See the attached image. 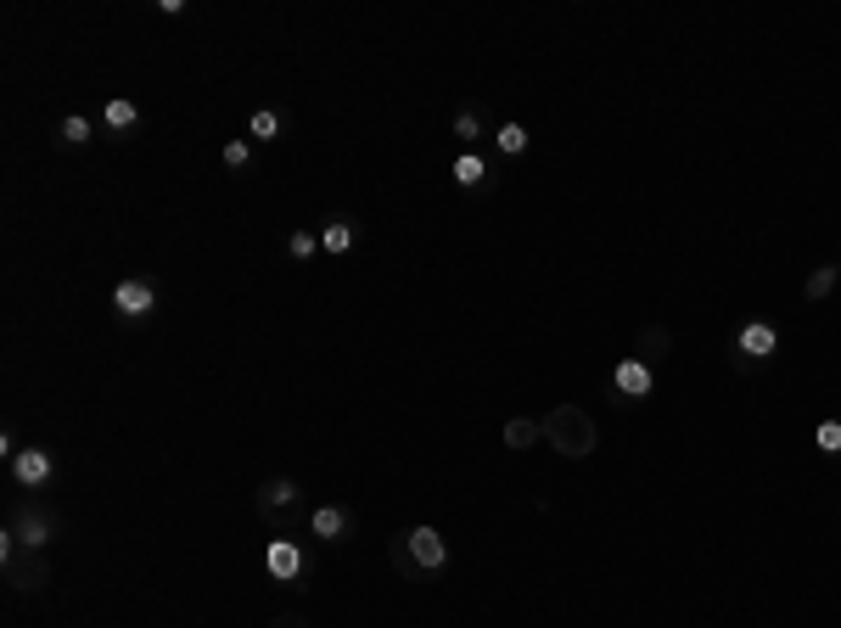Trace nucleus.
<instances>
[{"mask_svg":"<svg viewBox=\"0 0 841 628\" xmlns=\"http://www.w3.org/2000/svg\"><path fill=\"white\" fill-rule=\"evenodd\" d=\"M836 281H841V264H813V275H808V303H825L830 292H836Z\"/></svg>","mask_w":841,"mask_h":628,"instance_id":"2eb2a0df","label":"nucleus"},{"mask_svg":"<svg viewBox=\"0 0 841 628\" xmlns=\"http://www.w3.org/2000/svg\"><path fill=\"white\" fill-rule=\"evenodd\" d=\"M494 146L505 157H522V152H528V124H499L494 129Z\"/></svg>","mask_w":841,"mask_h":628,"instance_id":"6ab92c4d","label":"nucleus"},{"mask_svg":"<svg viewBox=\"0 0 841 628\" xmlns=\"http://www.w3.org/2000/svg\"><path fill=\"white\" fill-rule=\"evenodd\" d=\"M449 174H455V186L460 191H477V186H494V169H488V163H483V157H477V152H460L455 157V169H449Z\"/></svg>","mask_w":841,"mask_h":628,"instance_id":"ddd939ff","label":"nucleus"},{"mask_svg":"<svg viewBox=\"0 0 841 628\" xmlns=\"http://www.w3.org/2000/svg\"><path fill=\"white\" fill-rule=\"evenodd\" d=\"M477 135H483V124H477V113H471V107H466V113H455V141H460V146H471Z\"/></svg>","mask_w":841,"mask_h":628,"instance_id":"4be33fe9","label":"nucleus"},{"mask_svg":"<svg viewBox=\"0 0 841 628\" xmlns=\"http://www.w3.org/2000/svg\"><path fill=\"white\" fill-rule=\"evenodd\" d=\"M51 477H57V455H51L45 443H23V455L12 460V483L23 488V494H40Z\"/></svg>","mask_w":841,"mask_h":628,"instance_id":"0eeeda50","label":"nucleus"},{"mask_svg":"<svg viewBox=\"0 0 841 628\" xmlns=\"http://www.w3.org/2000/svg\"><path fill=\"white\" fill-rule=\"evenodd\" d=\"M113 314L124 326H146L157 314V286L146 281V275H124V281L113 286Z\"/></svg>","mask_w":841,"mask_h":628,"instance_id":"423d86ee","label":"nucleus"},{"mask_svg":"<svg viewBox=\"0 0 841 628\" xmlns=\"http://www.w3.org/2000/svg\"><path fill=\"white\" fill-rule=\"evenodd\" d=\"M348 533H354V511H348V505L326 500V505H314V511H309V539H320V544H343Z\"/></svg>","mask_w":841,"mask_h":628,"instance_id":"9d476101","label":"nucleus"},{"mask_svg":"<svg viewBox=\"0 0 841 628\" xmlns=\"http://www.w3.org/2000/svg\"><path fill=\"white\" fill-rule=\"evenodd\" d=\"M359 247V219L354 214H326L320 219V253L326 258H348Z\"/></svg>","mask_w":841,"mask_h":628,"instance_id":"9b49d317","label":"nucleus"},{"mask_svg":"<svg viewBox=\"0 0 841 628\" xmlns=\"http://www.w3.org/2000/svg\"><path fill=\"white\" fill-rule=\"evenodd\" d=\"M286 253L298 258V264H309V258L320 253V230H298V236H292V242H286Z\"/></svg>","mask_w":841,"mask_h":628,"instance_id":"aec40b11","label":"nucleus"},{"mask_svg":"<svg viewBox=\"0 0 841 628\" xmlns=\"http://www.w3.org/2000/svg\"><path fill=\"white\" fill-rule=\"evenodd\" d=\"M281 628H303V623H281Z\"/></svg>","mask_w":841,"mask_h":628,"instance_id":"5701e85b","label":"nucleus"},{"mask_svg":"<svg viewBox=\"0 0 841 628\" xmlns=\"http://www.w3.org/2000/svg\"><path fill=\"white\" fill-rule=\"evenodd\" d=\"M264 578L281 584V589H303V578H309V550H303V539L275 533V539L264 544Z\"/></svg>","mask_w":841,"mask_h":628,"instance_id":"20e7f679","label":"nucleus"},{"mask_svg":"<svg viewBox=\"0 0 841 628\" xmlns=\"http://www.w3.org/2000/svg\"><path fill=\"white\" fill-rule=\"evenodd\" d=\"M253 511H258V522H270L275 533H292V522H298V511H303L298 477H270V483H258Z\"/></svg>","mask_w":841,"mask_h":628,"instance_id":"7ed1b4c3","label":"nucleus"},{"mask_svg":"<svg viewBox=\"0 0 841 628\" xmlns=\"http://www.w3.org/2000/svg\"><path fill=\"white\" fill-rule=\"evenodd\" d=\"M533 443H544V427L539 421H505V449H533Z\"/></svg>","mask_w":841,"mask_h":628,"instance_id":"dca6fc26","label":"nucleus"},{"mask_svg":"<svg viewBox=\"0 0 841 628\" xmlns=\"http://www.w3.org/2000/svg\"><path fill=\"white\" fill-rule=\"evenodd\" d=\"M813 449H819V455H830V460H841V415H830V421H819V427H813Z\"/></svg>","mask_w":841,"mask_h":628,"instance_id":"a211bd4d","label":"nucleus"},{"mask_svg":"<svg viewBox=\"0 0 841 628\" xmlns=\"http://www.w3.org/2000/svg\"><path fill=\"white\" fill-rule=\"evenodd\" d=\"M6 533H12V539L23 544L29 556H40L45 544L57 539V516L45 511L40 500H17V505H12V528H6Z\"/></svg>","mask_w":841,"mask_h":628,"instance_id":"39448f33","label":"nucleus"},{"mask_svg":"<svg viewBox=\"0 0 841 628\" xmlns=\"http://www.w3.org/2000/svg\"><path fill=\"white\" fill-rule=\"evenodd\" d=\"M247 157H253V141H225L219 163H225V169H247Z\"/></svg>","mask_w":841,"mask_h":628,"instance_id":"412c9836","label":"nucleus"},{"mask_svg":"<svg viewBox=\"0 0 841 628\" xmlns=\"http://www.w3.org/2000/svg\"><path fill=\"white\" fill-rule=\"evenodd\" d=\"M57 141H62V146H90V141H96V129H90L85 113H68V118L57 124Z\"/></svg>","mask_w":841,"mask_h":628,"instance_id":"f3484780","label":"nucleus"},{"mask_svg":"<svg viewBox=\"0 0 841 628\" xmlns=\"http://www.w3.org/2000/svg\"><path fill=\"white\" fill-rule=\"evenodd\" d=\"M539 427H544V443H550L556 455H567V460H589V455H595V443H600L589 410H578V404H556Z\"/></svg>","mask_w":841,"mask_h":628,"instance_id":"f257e3e1","label":"nucleus"},{"mask_svg":"<svg viewBox=\"0 0 841 628\" xmlns=\"http://www.w3.org/2000/svg\"><path fill=\"white\" fill-rule=\"evenodd\" d=\"M393 567L404 572V578H427V572H443L449 567V539H443L432 522H421V528H410L404 539H393Z\"/></svg>","mask_w":841,"mask_h":628,"instance_id":"f03ea898","label":"nucleus"},{"mask_svg":"<svg viewBox=\"0 0 841 628\" xmlns=\"http://www.w3.org/2000/svg\"><path fill=\"white\" fill-rule=\"evenodd\" d=\"M735 354L752 359V365H769V359L780 354V331H774L769 320H746V326L735 331Z\"/></svg>","mask_w":841,"mask_h":628,"instance_id":"1a4fd4ad","label":"nucleus"},{"mask_svg":"<svg viewBox=\"0 0 841 628\" xmlns=\"http://www.w3.org/2000/svg\"><path fill=\"white\" fill-rule=\"evenodd\" d=\"M101 124L113 129L118 141H124V135H135V129H141V101H135V96H113L107 107H101Z\"/></svg>","mask_w":841,"mask_h":628,"instance_id":"f8f14e48","label":"nucleus"},{"mask_svg":"<svg viewBox=\"0 0 841 628\" xmlns=\"http://www.w3.org/2000/svg\"><path fill=\"white\" fill-rule=\"evenodd\" d=\"M617 393V399H651L656 393V371H651V359H617V371L612 382H606Z\"/></svg>","mask_w":841,"mask_h":628,"instance_id":"6e6552de","label":"nucleus"},{"mask_svg":"<svg viewBox=\"0 0 841 628\" xmlns=\"http://www.w3.org/2000/svg\"><path fill=\"white\" fill-rule=\"evenodd\" d=\"M247 135H253L258 146L281 141V113H275V107H253V118H247Z\"/></svg>","mask_w":841,"mask_h":628,"instance_id":"4468645a","label":"nucleus"}]
</instances>
